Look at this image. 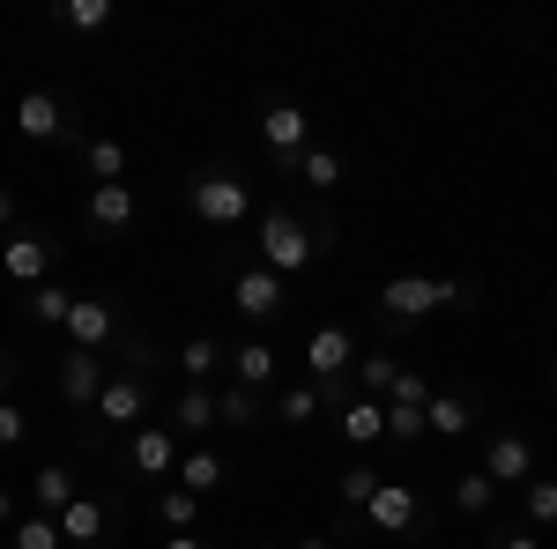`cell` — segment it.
Returning <instances> with one entry per match:
<instances>
[{"label": "cell", "mask_w": 557, "mask_h": 549, "mask_svg": "<svg viewBox=\"0 0 557 549\" xmlns=\"http://www.w3.org/2000/svg\"><path fill=\"white\" fill-rule=\"evenodd\" d=\"M483 290L475 283H438V275H394L380 283V312L386 320H424V312H475Z\"/></svg>", "instance_id": "6da1fadb"}, {"label": "cell", "mask_w": 557, "mask_h": 549, "mask_svg": "<svg viewBox=\"0 0 557 549\" xmlns=\"http://www.w3.org/2000/svg\"><path fill=\"white\" fill-rule=\"evenodd\" d=\"M320 260V230L312 223H298V215H260V267L268 275H298V267H312Z\"/></svg>", "instance_id": "7a4b0ae2"}, {"label": "cell", "mask_w": 557, "mask_h": 549, "mask_svg": "<svg viewBox=\"0 0 557 549\" xmlns=\"http://www.w3.org/2000/svg\"><path fill=\"white\" fill-rule=\"evenodd\" d=\"M194 215L215 223V230H238V223L253 215V186H246L238 171H201V178H194Z\"/></svg>", "instance_id": "3957f363"}, {"label": "cell", "mask_w": 557, "mask_h": 549, "mask_svg": "<svg viewBox=\"0 0 557 549\" xmlns=\"http://www.w3.org/2000/svg\"><path fill=\"white\" fill-rule=\"evenodd\" d=\"M52 260H60V246H52L45 230H15V238H0V275L23 283V290L52 283Z\"/></svg>", "instance_id": "277c9868"}, {"label": "cell", "mask_w": 557, "mask_h": 549, "mask_svg": "<svg viewBox=\"0 0 557 549\" xmlns=\"http://www.w3.org/2000/svg\"><path fill=\"white\" fill-rule=\"evenodd\" d=\"M364 520H372L380 535H409V527H424V498H417V483H401V475H386L380 490L364 498Z\"/></svg>", "instance_id": "5b68a950"}, {"label": "cell", "mask_w": 557, "mask_h": 549, "mask_svg": "<svg viewBox=\"0 0 557 549\" xmlns=\"http://www.w3.org/2000/svg\"><path fill=\"white\" fill-rule=\"evenodd\" d=\"M483 475H491L498 490L535 483V446H528L520 431H491V438H483Z\"/></svg>", "instance_id": "8992f818"}, {"label": "cell", "mask_w": 557, "mask_h": 549, "mask_svg": "<svg viewBox=\"0 0 557 549\" xmlns=\"http://www.w3.org/2000/svg\"><path fill=\"white\" fill-rule=\"evenodd\" d=\"M172 467H178V438L164 431V423H134V438H127V475L157 483V475H172Z\"/></svg>", "instance_id": "52a82bcc"}, {"label": "cell", "mask_w": 557, "mask_h": 549, "mask_svg": "<svg viewBox=\"0 0 557 549\" xmlns=\"http://www.w3.org/2000/svg\"><path fill=\"white\" fill-rule=\"evenodd\" d=\"M112 335H120V304H112V297H75V304H67V341H75V349L97 357Z\"/></svg>", "instance_id": "ba28073f"}, {"label": "cell", "mask_w": 557, "mask_h": 549, "mask_svg": "<svg viewBox=\"0 0 557 549\" xmlns=\"http://www.w3.org/2000/svg\"><path fill=\"white\" fill-rule=\"evenodd\" d=\"M305 134H312V120H305L298 104H268V112H260V141H268V157H275V164H290V171H298Z\"/></svg>", "instance_id": "9c48e42d"}, {"label": "cell", "mask_w": 557, "mask_h": 549, "mask_svg": "<svg viewBox=\"0 0 557 549\" xmlns=\"http://www.w3.org/2000/svg\"><path fill=\"white\" fill-rule=\"evenodd\" d=\"M89 416H104V423H120V431H134V423L149 416V386H141V372H112Z\"/></svg>", "instance_id": "30bf717a"}, {"label": "cell", "mask_w": 557, "mask_h": 549, "mask_svg": "<svg viewBox=\"0 0 557 549\" xmlns=\"http://www.w3.org/2000/svg\"><path fill=\"white\" fill-rule=\"evenodd\" d=\"M104 379H112L104 357H89V349H67V357H60V401H67V409H97Z\"/></svg>", "instance_id": "8fae6325"}, {"label": "cell", "mask_w": 557, "mask_h": 549, "mask_svg": "<svg viewBox=\"0 0 557 549\" xmlns=\"http://www.w3.org/2000/svg\"><path fill=\"white\" fill-rule=\"evenodd\" d=\"M349 364H357L349 327H312V341H305V372H312V386H320V379H343Z\"/></svg>", "instance_id": "7c38bea8"}, {"label": "cell", "mask_w": 557, "mask_h": 549, "mask_svg": "<svg viewBox=\"0 0 557 549\" xmlns=\"http://www.w3.org/2000/svg\"><path fill=\"white\" fill-rule=\"evenodd\" d=\"M15 134H23V141H60V134H67L60 97H52V89H23V97H15Z\"/></svg>", "instance_id": "4fadbf2b"}, {"label": "cell", "mask_w": 557, "mask_h": 549, "mask_svg": "<svg viewBox=\"0 0 557 549\" xmlns=\"http://www.w3.org/2000/svg\"><path fill=\"white\" fill-rule=\"evenodd\" d=\"M75 483H83V475H75V467H67V461H45L38 475H30V506H38L45 520H60V512H67V506H75V498H83Z\"/></svg>", "instance_id": "5bb4252c"}, {"label": "cell", "mask_w": 557, "mask_h": 549, "mask_svg": "<svg viewBox=\"0 0 557 549\" xmlns=\"http://www.w3.org/2000/svg\"><path fill=\"white\" fill-rule=\"evenodd\" d=\"M104 527H112V506H104V498H75V506L60 512V542H67V549L104 542Z\"/></svg>", "instance_id": "9a60e30c"}, {"label": "cell", "mask_w": 557, "mask_h": 549, "mask_svg": "<svg viewBox=\"0 0 557 549\" xmlns=\"http://www.w3.org/2000/svg\"><path fill=\"white\" fill-rule=\"evenodd\" d=\"M231 297H238V312H246V320H275V312H283V275H268V267H246Z\"/></svg>", "instance_id": "2e32d148"}, {"label": "cell", "mask_w": 557, "mask_h": 549, "mask_svg": "<svg viewBox=\"0 0 557 549\" xmlns=\"http://www.w3.org/2000/svg\"><path fill=\"white\" fill-rule=\"evenodd\" d=\"M424 431H438V438H469L475 431V401L469 394H431L424 401Z\"/></svg>", "instance_id": "e0dca14e"}, {"label": "cell", "mask_w": 557, "mask_h": 549, "mask_svg": "<svg viewBox=\"0 0 557 549\" xmlns=\"http://www.w3.org/2000/svg\"><path fill=\"white\" fill-rule=\"evenodd\" d=\"M134 223V186H89V230H127Z\"/></svg>", "instance_id": "ac0fdd59"}, {"label": "cell", "mask_w": 557, "mask_h": 549, "mask_svg": "<svg viewBox=\"0 0 557 549\" xmlns=\"http://www.w3.org/2000/svg\"><path fill=\"white\" fill-rule=\"evenodd\" d=\"M343 438H349V446H380V438H386V401L357 394V401L343 409Z\"/></svg>", "instance_id": "d6986e66"}, {"label": "cell", "mask_w": 557, "mask_h": 549, "mask_svg": "<svg viewBox=\"0 0 557 549\" xmlns=\"http://www.w3.org/2000/svg\"><path fill=\"white\" fill-rule=\"evenodd\" d=\"M223 357H231V372H238V386H268L275 379V349H268V341H238V349H223Z\"/></svg>", "instance_id": "ffe728a7"}, {"label": "cell", "mask_w": 557, "mask_h": 549, "mask_svg": "<svg viewBox=\"0 0 557 549\" xmlns=\"http://www.w3.org/2000/svg\"><path fill=\"white\" fill-rule=\"evenodd\" d=\"M215 423H231V431H246V423H260V394L253 386H223V394H215Z\"/></svg>", "instance_id": "44dd1931"}, {"label": "cell", "mask_w": 557, "mask_h": 549, "mask_svg": "<svg viewBox=\"0 0 557 549\" xmlns=\"http://www.w3.org/2000/svg\"><path fill=\"white\" fill-rule=\"evenodd\" d=\"M172 475H178V490H194V498L223 490V461H215V453H186V461H178Z\"/></svg>", "instance_id": "7402d4cb"}, {"label": "cell", "mask_w": 557, "mask_h": 549, "mask_svg": "<svg viewBox=\"0 0 557 549\" xmlns=\"http://www.w3.org/2000/svg\"><path fill=\"white\" fill-rule=\"evenodd\" d=\"M52 23H60V30H104V23H112V0H60V8H52Z\"/></svg>", "instance_id": "603a6c76"}, {"label": "cell", "mask_w": 557, "mask_h": 549, "mask_svg": "<svg viewBox=\"0 0 557 549\" xmlns=\"http://www.w3.org/2000/svg\"><path fill=\"white\" fill-rule=\"evenodd\" d=\"M67 304H75V290H60V283H38V290H30V304H23V312H30V320H38V327H67Z\"/></svg>", "instance_id": "cb8c5ba5"}, {"label": "cell", "mask_w": 557, "mask_h": 549, "mask_svg": "<svg viewBox=\"0 0 557 549\" xmlns=\"http://www.w3.org/2000/svg\"><path fill=\"white\" fill-rule=\"evenodd\" d=\"M83 164H89V178H97V186H120V178H127V149H120V141H89Z\"/></svg>", "instance_id": "d4e9b609"}, {"label": "cell", "mask_w": 557, "mask_h": 549, "mask_svg": "<svg viewBox=\"0 0 557 549\" xmlns=\"http://www.w3.org/2000/svg\"><path fill=\"white\" fill-rule=\"evenodd\" d=\"M520 506L535 527H557V475H535V483H520Z\"/></svg>", "instance_id": "484cf974"}, {"label": "cell", "mask_w": 557, "mask_h": 549, "mask_svg": "<svg viewBox=\"0 0 557 549\" xmlns=\"http://www.w3.org/2000/svg\"><path fill=\"white\" fill-rule=\"evenodd\" d=\"M172 423H178V431H209V423H215V394H209V386H186L178 409H172Z\"/></svg>", "instance_id": "4316f807"}, {"label": "cell", "mask_w": 557, "mask_h": 549, "mask_svg": "<svg viewBox=\"0 0 557 549\" xmlns=\"http://www.w3.org/2000/svg\"><path fill=\"white\" fill-rule=\"evenodd\" d=\"M8 535H15V549H67L60 542V520H45V512H23Z\"/></svg>", "instance_id": "83f0119b"}, {"label": "cell", "mask_w": 557, "mask_h": 549, "mask_svg": "<svg viewBox=\"0 0 557 549\" xmlns=\"http://www.w3.org/2000/svg\"><path fill=\"white\" fill-rule=\"evenodd\" d=\"M157 512H164V527H172V535H194V527H201V498H194V490H178V483L164 490V506H157Z\"/></svg>", "instance_id": "f1b7e54d"}, {"label": "cell", "mask_w": 557, "mask_h": 549, "mask_svg": "<svg viewBox=\"0 0 557 549\" xmlns=\"http://www.w3.org/2000/svg\"><path fill=\"white\" fill-rule=\"evenodd\" d=\"M298 178L327 194V186H343V157H335V149H305V157H298Z\"/></svg>", "instance_id": "f546056e"}, {"label": "cell", "mask_w": 557, "mask_h": 549, "mask_svg": "<svg viewBox=\"0 0 557 549\" xmlns=\"http://www.w3.org/2000/svg\"><path fill=\"white\" fill-rule=\"evenodd\" d=\"M275 416L290 423V431H305V423L320 416V386H290V394H283V401H275Z\"/></svg>", "instance_id": "4dcf8cb0"}, {"label": "cell", "mask_w": 557, "mask_h": 549, "mask_svg": "<svg viewBox=\"0 0 557 549\" xmlns=\"http://www.w3.org/2000/svg\"><path fill=\"white\" fill-rule=\"evenodd\" d=\"M491 498H498V483H491L483 467H469V475L454 483V506H461V512H491Z\"/></svg>", "instance_id": "1f68e13d"}, {"label": "cell", "mask_w": 557, "mask_h": 549, "mask_svg": "<svg viewBox=\"0 0 557 549\" xmlns=\"http://www.w3.org/2000/svg\"><path fill=\"white\" fill-rule=\"evenodd\" d=\"M401 379V364H394V357H357V386H364V394H372V401H386V386Z\"/></svg>", "instance_id": "d6a6232c"}, {"label": "cell", "mask_w": 557, "mask_h": 549, "mask_svg": "<svg viewBox=\"0 0 557 549\" xmlns=\"http://www.w3.org/2000/svg\"><path fill=\"white\" fill-rule=\"evenodd\" d=\"M386 438H394V446H417V438H424V409H409V401H386Z\"/></svg>", "instance_id": "836d02e7"}, {"label": "cell", "mask_w": 557, "mask_h": 549, "mask_svg": "<svg viewBox=\"0 0 557 549\" xmlns=\"http://www.w3.org/2000/svg\"><path fill=\"white\" fill-rule=\"evenodd\" d=\"M215 364H223V349H215L209 335H194L186 349H178V372H186V379H209Z\"/></svg>", "instance_id": "e575fe53"}, {"label": "cell", "mask_w": 557, "mask_h": 549, "mask_svg": "<svg viewBox=\"0 0 557 549\" xmlns=\"http://www.w3.org/2000/svg\"><path fill=\"white\" fill-rule=\"evenodd\" d=\"M380 483H386V467H349V475H343V506L364 512V498H372Z\"/></svg>", "instance_id": "d590c367"}, {"label": "cell", "mask_w": 557, "mask_h": 549, "mask_svg": "<svg viewBox=\"0 0 557 549\" xmlns=\"http://www.w3.org/2000/svg\"><path fill=\"white\" fill-rule=\"evenodd\" d=\"M386 401H409V409H424V401H431V386L417 379V372H401V379L386 386Z\"/></svg>", "instance_id": "8d00e7d4"}, {"label": "cell", "mask_w": 557, "mask_h": 549, "mask_svg": "<svg viewBox=\"0 0 557 549\" xmlns=\"http://www.w3.org/2000/svg\"><path fill=\"white\" fill-rule=\"evenodd\" d=\"M23 431H30V416L15 401H0V446H23Z\"/></svg>", "instance_id": "74e56055"}, {"label": "cell", "mask_w": 557, "mask_h": 549, "mask_svg": "<svg viewBox=\"0 0 557 549\" xmlns=\"http://www.w3.org/2000/svg\"><path fill=\"white\" fill-rule=\"evenodd\" d=\"M15 520H23V512H15V490H8V483H0V535H8V527H15Z\"/></svg>", "instance_id": "f35d334b"}, {"label": "cell", "mask_w": 557, "mask_h": 549, "mask_svg": "<svg viewBox=\"0 0 557 549\" xmlns=\"http://www.w3.org/2000/svg\"><path fill=\"white\" fill-rule=\"evenodd\" d=\"M498 549H543L535 535H498Z\"/></svg>", "instance_id": "ab89813d"}, {"label": "cell", "mask_w": 557, "mask_h": 549, "mask_svg": "<svg viewBox=\"0 0 557 549\" xmlns=\"http://www.w3.org/2000/svg\"><path fill=\"white\" fill-rule=\"evenodd\" d=\"M164 549H209L201 535H164Z\"/></svg>", "instance_id": "60d3db41"}, {"label": "cell", "mask_w": 557, "mask_h": 549, "mask_svg": "<svg viewBox=\"0 0 557 549\" xmlns=\"http://www.w3.org/2000/svg\"><path fill=\"white\" fill-rule=\"evenodd\" d=\"M8 223H15V194L0 186V230H8Z\"/></svg>", "instance_id": "b9f144b4"}, {"label": "cell", "mask_w": 557, "mask_h": 549, "mask_svg": "<svg viewBox=\"0 0 557 549\" xmlns=\"http://www.w3.org/2000/svg\"><path fill=\"white\" fill-rule=\"evenodd\" d=\"M298 549H335V542H327V535H298Z\"/></svg>", "instance_id": "7bdbcfd3"}, {"label": "cell", "mask_w": 557, "mask_h": 549, "mask_svg": "<svg viewBox=\"0 0 557 549\" xmlns=\"http://www.w3.org/2000/svg\"><path fill=\"white\" fill-rule=\"evenodd\" d=\"M0 401H8V357H0Z\"/></svg>", "instance_id": "ee69618b"}, {"label": "cell", "mask_w": 557, "mask_h": 549, "mask_svg": "<svg viewBox=\"0 0 557 549\" xmlns=\"http://www.w3.org/2000/svg\"><path fill=\"white\" fill-rule=\"evenodd\" d=\"M550 386H557V357H550Z\"/></svg>", "instance_id": "f6af8a7d"}, {"label": "cell", "mask_w": 557, "mask_h": 549, "mask_svg": "<svg viewBox=\"0 0 557 549\" xmlns=\"http://www.w3.org/2000/svg\"><path fill=\"white\" fill-rule=\"evenodd\" d=\"M260 549H283V542H260Z\"/></svg>", "instance_id": "bcb514c9"}]
</instances>
